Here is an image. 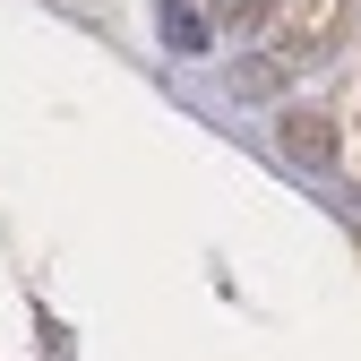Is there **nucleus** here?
<instances>
[{"label": "nucleus", "mask_w": 361, "mask_h": 361, "mask_svg": "<svg viewBox=\"0 0 361 361\" xmlns=\"http://www.w3.org/2000/svg\"><path fill=\"white\" fill-rule=\"evenodd\" d=\"M164 35L180 43V52H207V18L190 9V0H164Z\"/></svg>", "instance_id": "obj_1"}, {"label": "nucleus", "mask_w": 361, "mask_h": 361, "mask_svg": "<svg viewBox=\"0 0 361 361\" xmlns=\"http://www.w3.org/2000/svg\"><path fill=\"white\" fill-rule=\"evenodd\" d=\"M207 9H215V18H233V26H250V18L267 9V0H207Z\"/></svg>", "instance_id": "obj_2"}]
</instances>
